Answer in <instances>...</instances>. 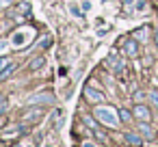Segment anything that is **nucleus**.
Segmentation results:
<instances>
[{
	"instance_id": "1",
	"label": "nucleus",
	"mask_w": 158,
	"mask_h": 147,
	"mask_svg": "<svg viewBox=\"0 0 158 147\" xmlns=\"http://www.w3.org/2000/svg\"><path fill=\"white\" fill-rule=\"evenodd\" d=\"M93 115H95V119L100 123H104L108 128H119V117H117V110L113 106H104L102 104V106H98L93 110Z\"/></svg>"
},
{
	"instance_id": "2",
	"label": "nucleus",
	"mask_w": 158,
	"mask_h": 147,
	"mask_svg": "<svg viewBox=\"0 0 158 147\" xmlns=\"http://www.w3.org/2000/svg\"><path fill=\"white\" fill-rule=\"evenodd\" d=\"M37 35V31H35V26L31 28H18L13 35H11V46L13 48H26L31 41H33V37Z\"/></svg>"
},
{
	"instance_id": "3",
	"label": "nucleus",
	"mask_w": 158,
	"mask_h": 147,
	"mask_svg": "<svg viewBox=\"0 0 158 147\" xmlns=\"http://www.w3.org/2000/svg\"><path fill=\"white\" fill-rule=\"evenodd\" d=\"M85 95H87V100L93 102V104H100V102L104 100V93H100V91L93 89V87H85Z\"/></svg>"
},
{
	"instance_id": "4",
	"label": "nucleus",
	"mask_w": 158,
	"mask_h": 147,
	"mask_svg": "<svg viewBox=\"0 0 158 147\" xmlns=\"http://www.w3.org/2000/svg\"><path fill=\"white\" fill-rule=\"evenodd\" d=\"M134 117H136V119H141V121H149V117H152V115H149V108H147V106L139 104V106L134 108Z\"/></svg>"
},
{
	"instance_id": "5",
	"label": "nucleus",
	"mask_w": 158,
	"mask_h": 147,
	"mask_svg": "<svg viewBox=\"0 0 158 147\" xmlns=\"http://www.w3.org/2000/svg\"><path fill=\"white\" fill-rule=\"evenodd\" d=\"M123 50H126L128 56H136V41H126Z\"/></svg>"
},
{
	"instance_id": "6",
	"label": "nucleus",
	"mask_w": 158,
	"mask_h": 147,
	"mask_svg": "<svg viewBox=\"0 0 158 147\" xmlns=\"http://www.w3.org/2000/svg\"><path fill=\"white\" fill-rule=\"evenodd\" d=\"M126 141H128L132 147H139V145L143 143V138H141L139 134H126Z\"/></svg>"
},
{
	"instance_id": "7",
	"label": "nucleus",
	"mask_w": 158,
	"mask_h": 147,
	"mask_svg": "<svg viewBox=\"0 0 158 147\" xmlns=\"http://www.w3.org/2000/svg\"><path fill=\"white\" fill-rule=\"evenodd\" d=\"M139 130H141V134H143V136H147V138H152V136H154V132H152V128L147 125V121H143V123L139 125Z\"/></svg>"
},
{
	"instance_id": "8",
	"label": "nucleus",
	"mask_w": 158,
	"mask_h": 147,
	"mask_svg": "<svg viewBox=\"0 0 158 147\" xmlns=\"http://www.w3.org/2000/svg\"><path fill=\"white\" fill-rule=\"evenodd\" d=\"M13 71H15V65H11V63H9V65H7V67H5L2 71H0V80L9 78V74H13Z\"/></svg>"
},
{
	"instance_id": "9",
	"label": "nucleus",
	"mask_w": 158,
	"mask_h": 147,
	"mask_svg": "<svg viewBox=\"0 0 158 147\" xmlns=\"http://www.w3.org/2000/svg\"><path fill=\"white\" fill-rule=\"evenodd\" d=\"M31 102H54L52 95H37V97H31Z\"/></svg>"
},
{
	"instance_id": "10",
	"label": "nucleus",
	"mask_w": 158,
	"mask_h": 147,
	"mask_svg": "<svg viewBox=\"0 0 158 147\" xmlns=\"http://www.w3.org/2000/svg\"><path fill=\"white\" fill-rule=\"evenodd\" d=\"M149 100H152V104H156V108H158V91L149 93Z\"/></svg>"
},
{
	"instance_id": "11",
	"label": "nucleus",
	"mask_w": 158,
	"mask_h": 147,
	"mask_svg": "<svg viewBox=\"0 0 158 147\" xmlns=\"http://www.w3.org/2000/svg\"><path fill=\"white\" fill-rule=\"evenodd\" d=\"M9 63H11V61H9L7 56H2V59H0V71H2V69H5V67H7Z\"/></svg>"
},
{
	"instance_id": "12",
	"label": "nucleus",
	"mask_w": 158,
	"mask_h": 147,
	"mask_svg": "<svg viewBox=\"0 0 158 147\" xmlns=\"http://www.w3.org/2000/svg\"><path fill=\"white\" fill-rule=\"evenodd\" d=\"M44 65V59H37L35 63H31V69H37V67H41Z\"/></svg>"
},
{
	"instance_id": "13",
	"label": "nucleus",
	"mask_w": 158,
	"mask_h": 147,
	"mask_svg": "<svg viewBox=\"0 0 158 147\" xmlns=\"http://www.w3.org/2000/svg\"><path fill=\"white\" fill-rule=\"evenodd\" d=\"M85 123H87V125H89L91 130H95V121H93L91 117H85Z\"/></svg>"
},
{
	"instance_id": "14",
	"label": "nucleus",
	"mask_w": 158,
	"mask_h": 147,
	"mask_svg": "<svg viewBox=\"0 0 158 147\" xmlns=\"http://www.w3.org/2000/svg\"><path fill=\"white\" fill-rule=\"evenodd\" d=\"M7 106H9V104H7V100H5V97H0V112H5V110H7Z\"/></svg>"
},
{
	"instance_id": "15",
	"label": "nucleus",
	"mask_w": 158,
	"mask_h": 147,
	"mask_svg": "<svg viewBox=\"0 0 158 147\" xmlns=\"http://www.w3.org/2000/svg\"><path fill=\"white\" fill-rule=\"evenodd\" d=\"M11 2H13V0H0V9H7Z\"/></svg>"
},
{
	"instance_id": "16",
	"label": "nucleus",
	"mask_w": 158,
	"mask_h": 147,
	"mask_svg": "<svg viewBox=\"0 0 158 147\" xmlns=\"http://www.w3.org/2000/svg\"><path fill=\"white\" fill-rule=\"evenodd\" d=\"M5 48H7V41H5V39H0V52H5Z\"/></svg>"
},
{
	"instance_id": "17",
	"label": "nucleus",
	"mask_w": 158,
	"mask_h": 147,
	"mask_svg": "<svg viewBox=\"0 0 158 147\" xmlns=\"http://www.w3.org/2000/svg\"><path fill=\"white\" fill-rule=\"evenodd\" d=\"M82 147H95L93 143H82Z\"/></svg>"
},
{
	"instance_id": "18",
	"label": "nucleus",
	"mask_w": 158,
	"mask_h": 147,
	"mask_svg": "<svg viewBox=\"0 0 158 147\" xmlns=\"http://www.w3.org/2000/svg\"><path fill=\"white\" fill-rule=\"evenodd\" d=\"M2 125H5V119H2V117H0V128H2Z\"/></svg>"
},
{
	"instance_id": "19",
	"label": "nucleus",
	"mask_w": 158,
	"mask_h": 147,
	"mask_svg": "<svg viewBox=\"0 0 158 147\" xmlns=\"http://www.w3.org/2000/svg\"><path fill=\"white\" fill-rule=\"evenodd\" d=\"M156 43H158V31H156Z\"/></svg>"
}]
</instances>
